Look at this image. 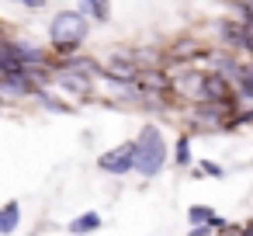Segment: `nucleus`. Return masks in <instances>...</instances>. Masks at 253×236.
Segmentation results:
<instances>
[{
  "mask_svg": "<svg viewBox=\"0 0 253 236\" xmlns=\"http://www.w3.org/2000/svg\"><path fill=\"white\" fill-rule=\"evenodd\" d=\"M132 149H135V167H132V170H135L139 177H146V181L160 177L163 167L170 163V146H167L160 125H153V122L139 129V136L132 139Z\"/></svg>",
  "mask_w": 253,
  "mask_h": 236,
  "instance_id": "obj_1",
  "label": "nucleus"
},
{
  "mask_svg": "<svg viewBox=\"0 0 253 236\" xmlns=\"http://www.w3.org/2000/svg\"><path fill=\"white\" fill-rule=\"evenodd\" d=\"M87 35H90V21L73 7V11H56L52 14V21H49V46H52V52H59L63 59L66 56H77L80 49H84V42H87Z\"/></svg>",
  "mask_w": 253,
  "mask_h": 236,
  "instance_id": "obj_2",
  "label": "nucleus"
},
{
  "mask_svg": "<svg viewBox=\"0 0 253 236\" xmlns=\"http://www.w3.org/2000/svg\"><path fill=\"white\" fill-rule=\"evenodd\" d=\"M132 167H135L132 139H128V142H118V146H111V149H104V153L97 156V170L108 174V177H125V174H132Z\"/></svg>",
  "mask_w": 253,
  "mask_h": 236,
  "instance_id": "obj_3",
  "label": "nucleus"
},
{
  "mask_svg": "<svg viewBox=\"0 0 253 236\" xmlns=\"http://www.w3.org/2000/svg\"><path fill=\"white\" fill-rule=\"evenodd\" d=\"M7 49H11V56L21 66H52L49 63V49L39 46L35 39H7Z\"/></svg>",
  "mask_w": 253,
  "mask_h": 236,
  "instance_id": "obj_4",
  "label": "nucleus"
},
{
  "mask_svg": "<svg viewBox=\"0 0 253 236\" xmlns=\"http://www.w3.org/2000/svg\"><path fill=\"white\" fill-rule=\"evenodd\" d=\"M225 115H229V104H198L191 115V125L198 132H225L229 129Z\"/></svg>",
  "mask_w": 253,
  "mask_h": 236,
  "instance_id": "obj_5",
  "label": "nucleus"
},
{
  "mask_svg": "<svg viewBox=\"0 0 253 236\" xmlns=\"http://www.w3.org/2000/svg\"><path fill=\"white\" fill-rule=\"evenodd\" d=\"M32 84H28V77H25V70L21 73H4L0 77V101H28L32 97Z\"/></svg>",
  "mask_w": 253,
  "mask_h": 236,
  "instance_id": "obj_6",
  "label": "nucleus"
},
{
  "mask_svg": "<svg viewBox=\"0 0 253 236\" xmlns=\"http://www.w3.org/2000/svg\"><path fill=\"white\" fill-rule=\"evenodd\" d=\"M21 226V201H4L0 205V236H14Z\"/></svg>",
  "mask_w": 253,
  "mask_h": 236,
  "instance_id": "obj_7",
  "label": "nucleus"
},
{
  "mask_svg": "<svg viewBox=\"0 0 253 236\" xmlns=\"http://www.w3.org/2000/svg\"><path fill=\"white\" fill-rule=\"evenodd\" d=\"M32 101H35L39 108L52 111V115H70V111H73V108H70L66 101H59V97H56L49 87H35V91H32Z\"/></svg>",
  "mask_w": 253,
  "mask_h": 236,
  "instance_id": "obj_8",
  "label": "nucleus"
},
{
  "mask_svg": "<svg viewBox=\"0 0 253 236\" xmlns=\"http://www.w3.org/2000/svg\"><path fill=\"white\" fill-rule=\"evenodd\" d=\"M73 236H87V233H97L101 229V215L90 208V212H80L77 219H70V226H66Z\"/></svg>",
  "mask_w": 253,
  "mask_h": 236,
  "instance_id": "obj_9",
  "label": "nucleus"
},
{
  "mask_svg": "<svg viewBox=\"0 0 253 236\" xmlns=\"http://www.w3.org/2000/svg\"><path fill=\"white\" fill-rule=\"evenodd\" d=\"M77 11H80L87 21L94 18V21H101V25L111 18V7H108V0H77Z\"/></svg>",
  "mask_w": 253,
  "mask_h": 236,
  "instance_id": "obj_10",
  "label": "nucleus"
},
{
  "mask_svg": "<svg viewBox=\"0 0 253 236\" xmlns=\"http://www.w3.org/2000/svg\"><path fill=\"white\" fill-rule=\"evenodd\" d=\"M170 160L177 163V170L191 167V160H194V153H191V132H180V136H177V142H173V149H170Z\"/></svg>",
  "mask_w": 253,
  "mask_h": 236,
  "instance_id": "obj_11",
  "label": "nucleus"
},
{
  "mask_svg": "<svg viewBox=\"0 0 253 236\" xmlns=\"http://www.w3.org/2000/svg\"><path fill=\"white\" fill-rule=\"evenodd\" d=\"M198 174H208V177H222L225 170H222L218 163H211V160H201V163H198Z\"/></svg>",
  "mask_w": 253,
  "mask_h": 236,
  "instance_id": "obj_12",
  "label": "nucleus"
},
{
  "mask_svg": "<svg viewBox=\"0 0 253 236\" xmlns=\"http://www.w3.org/2000/svg\"><path fill=\"white\" fill-rule=\"evenodd\" d=\"M211 233H215L211 226H191V233H187V236H211Z\"/></svg>",
  "mask_w": 253,
  "mask_h": 236,
  "instance_id": "obj_13",
  "label": "nucleus"
},
{
  "mask_svg": "<svg viewBox=\"0 0 253 236\" xmlns=\"http://www.w3.org/2000/svg\"><path fill=\"white\" fill-rule=\"evenodd\" d=\"M11 4H25L32 11H39V7H45V0H11Z\"/></svg>",
  "mask_w": 253,
  "mask_h": 236,
  "instance_id": "obj_14",
  "label": "nucleus"
},
{
  "mask_svg": "<svg viewBox=\"0 0 253 236\" xmlns=\"http://www.w3.org/2000/svg\"><path fill=\"white\" fill-rule=\"evenodd\" d=\"M250 226H253V219H250Z\"/></svg>",
  "mask_w": 253,
  "mask_h": 236,
  "instance_id": "obj_15",
  "label": "nucleus"
}]
</instances>
